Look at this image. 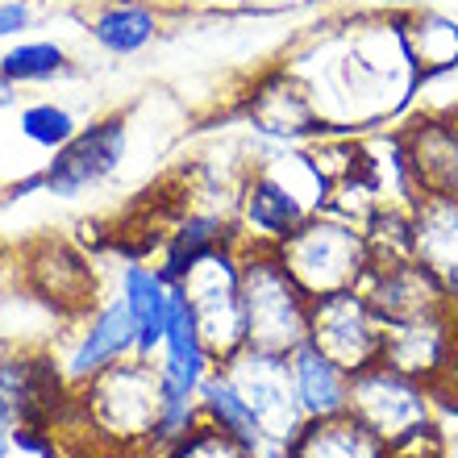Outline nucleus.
Masks as SVG:
<instances>
[{
  "label": "nucleus",
  "mask_w": 458,
  "mask_h": 458,
  "mask_svg": "<svg viewBox=\"0 0 458 458\" xmlns=\"http://www.w3.org/2000/svg\"><path fill=\"white\" fill-rule=\"evenodd\" d=\"M284 67L309 88L329 138L387 130L425 92V75L409 55L400 13L367 17L338 34L313 38Z\"/></svg>",
  "instance_id": "nucleus-1"
},
{
  "label": "nucleus",
  "mask_w": 458,
  "mask_h": 458,
  "mask_svg": "<svg viewBox=\"0 0 458 458\" xmlns=\"http://www.w3.org/2000/svg\"><path fill=\"white\" fill-rule=\"evenodd\" d=\"M446 317H450V329H454V338H458V296H450V304H446Z\"/></svg>",
  "instance_id": "nucleus-37"
},
{
  "label": "nucleus",
  "mask_w": 458,
  "mask_h": 458,
  "mask_svg": "<svg viewBox=\"0 0 458 458\" xmlns=\"http://www.w3.org/2000/svg\"><path fill=\"white\" fill-rule=\"evenodd\" d=\"M13 450L21 454H34V458H55V429H34V425H17L13 429Z\"/></svg>",
  "instance_id": "nucleus-30"
},
{
  "label": "nucleus",
  "mask_w": 458,
  "mask_h": 458,
  "mask_svg": "<svg viewBox=\"0 0 458 458\" xmlns=\"http://www.w3.org/2000/svg\"><path fill=\"white\" fill-rule=\"evenodd\" d=\"M292 458H387V446L350 412L304 421L288 442Z\"/></svg>",
  "instance_id": "nucleus-23"
},
{
  "label": "nucleus",
  "mask_w": 458,
  "mask_h": 458,
  "mask_svg": "<svg viewBox=\"0 0 458 458\" xmlns=\"http://www.w3.org/2000/svg\"><path fill=\"white\" fill-rule=\"evenodd\" d=\"M246 125H250L254 138L276 146H313L321 138H329L326 121L317 117L313 100H309V88L288 67L267 72L250 88V97H246Z\"/></svg>",
  "instance_id": "nucleus-11"
},
{
  "label": "nucleus",
  "mask_w": 458,
  "mask_h": 458,
  "mask_svg": "<svg viewBox=\"0 0 458 458\" xmlns=\"http://www.w3.org/2000/svg\"><path fill=\"white\" fill-rule=\"evenodd\" d=\"M38 13L30 0H0V38L4 42H21L30 30H34Z\"/></svg>",
  "instance_id": "nucleus-28"
},
{
  "label": "nucleus",
  "mask_w": 458,
  "mask_h": 458,
  "mask_svg": "<svg viewBox=\"0 0 458 458\" xmlns=\"http://www.w3.org/2000/svg\"><path fill=\"white\" fill-rule=\"evenodd\" d=\"M242 313H246V346L292 354L309 342V309L313 301L292 279L279 250L271 246H242Z\"/></svg>",
  "instance_id": "nucleus-3"
},
{
  "label": "nucleus",
  "mask_w": 458,
  "mask_h": 458,
  "mask_svg": "<svg viewBox=\"0 0 458 458\" xmlns=\"http://www.w3.org/2000/svg\"><path fill=\"white\" fill-rule=\"evenodd\" d=\"M362 296L371 301L375 313L384 317V326L387 321H409V317L446 313L450 304V292L412 254H371Z\"/></svg>",
  "instance_id": "nucleus-13"
},
{
  "label": "nucleus",
  "mask_w": 458,
  "mask_h": 458,
  "mask_svg": "<svg viewBox=\"0 0 458 458\" xmlns=\"http://www.w3.org/2000/svg\"><path fill=\"white\" fill-rule=\"evenodd\" d=\"M292 279L304 288L309 301L334 296V292L362 288L367 267H371V242L367 225L338 213H313L284 246H276Z\"/></svg>",
  "instance_id": "nucleus-4"
},
{
  "label": "nucleus",
  "mask_w": 458,
  "mask_h": 458,
  "mask_svg": "<svg viewBox=\"0 0 458 458\" xmlns=\"http://www.w3.org/2000/svg\"><path fill=\"white\" fill-rule=\"evenodd\" d=\"M412 259L429 267L437 284L458 296V200L454 196H421L409 217Z\"/></svg>",
  "instance_id": "nucleus-19"
},
{
  "label": "nucleus",
  "mask_w": 458,
  "mask_h": 458,
  "mask_svg": "<svg viewBox=\"0 0 458 458\" xmlns=\"http://www.w3.org/2000/svg\"><path fill=\"white\" fill-rule=\"evenodd\" d=\"M200 421L205 425H217V429H225V434H233L238 442H246V446H263V429H259V421H254L250 404H246V396L238 392V384L225 375V367H213V375L205 379V387H200Z\"/></svg>",
  "instance_id": "nucleus-25"
},
{
  "label": "nucleus",
  "mask_w": 458,
  "mask_h": 458,
  "mask_svg": "<svg viewBox=\"0 0 458 458\" xmlns=\"http://www.w3.org/2000/svg\"><path fill=\"white\" fill-rule=\"evenodd\" d=\"M163 458H259V450L246 446V442H238V437L225 434V429H217V425L200 421L192 434L183 437V442H175Z\"/></svg>",
  "instance_id": "nucleus-27"
},
{
  "label": "nucleus",
  "mask_w": 458,
  "mask_h": 458,
  "mask_svg": "<svg viewBox=\"0 0 458 458\" xmlns=\"http://www.w3.org/2000/svg\"><path fill=\"white\" fill-rule=\"evenodd\" d=\"M259 458H292V450L284 446V442H263V446H259Z\"/></svg>",
  "instance_id": "nucleus-34"
},
{
  "label": "nucleus",
  "mask_w": 458,
  "mask_h": 458,
  "mask_svg": "<svg viewBox=\"0 0 458 458\" xmlns=\"http://www.w3.org/2000/svg\"><path fill=\"white\" fill-rule=\"evenodd\" d=\"M0 429H17V404L0 392Z\"/></svg>",
  "instance_id": "nucleus-33"
},
{
  "label": "nucleus",
  "mask_w": 458,
  "mask_h": 458,
  "mask_svg": "<svg viewBox=\"0 0 458 458\" xmlns=\"http://www.w3.org/2000/svg\"><path fill=\"white\" fill-rule=\"evenodd\" d=\"M434 400H437V421L458 425V350H454V359H450V367L442 371V379L434 384Z\"/></svg>",
  "instance_id": "nucleus-29"
},
{
  "label": "nucleus",
  "mask_w": 458,
  "mask_h": 458,
  "mask_svg": "<svg viewBox=\"0 0 458 458\" xmlns=\"http://www.w3.org/2000/svg\"><path fill=\"white\" fill-rule=\"evenodd\" d=\"M80 409L100 437L121 446H146L158 421V367L150 359H121L80 392Z\"/></svg>",
  "instance_id": "nucleus-5"
},
{
  "label": "nucleus",
  "mask_w": 458,
  "mask_h": 458,
  "mask_svg": "<svg viewBox=\"0 0 458 458\" xmlns=\"http://www.w3.org/2000/svg\"><path fill=\"white\" fill-rule=\"evenodd\" d=\"M158 34H163V21H158V13L146 0H109L88 21V38L113 59L142 55L146 47H155Z\"/></svg>",
  "instance_id": "nucleus-21"
},
{
  "label": "nucleus",
  "mask_w": 458,
  "mask_h": 458,
  "mask_svg": "<svg viewBox=\"0 0 458 458\" xmlns=\"http://www.w3.org/2000/svg\"><path fill=\"white\" fill-rule=\"evenodd\" d=\"M309 342L350 375H359L384 354V317L371 309L362 288L334 292L309 309Z\"/></svg>",
  "instance_id": "nucleus-9"
},
{
  "label": "nucleus",
  "mask_w": 458,
  "mask_h": 458,
  "mask_svg": "<svg viewBox=\"0 0 458 458\" xmlns=\"http://www.w3.org/2000/svg\"><path fill=\"white\" fill-rule=\"evenodd\" d=\"M334 180L326 175L313 146H276L250 133L246 175L233 200V229L242 246H284V242L329 208Z\"/></svg>",
  "instance_id": "nucleus-2"
},
{
  "label": "nucleus",
  "mask_w": 458,
  "mask_h": 458,
  "mask_svg": "<svg viewBox=\"0 0 458 458\" xmlns=\"http://www.w3.org/2000/svg\"><path fill=\"white\" fill-rule=\"evenodd\" d=\"M288 371H292V387L301 400L304 421L317 417H338L350 409V371L338 362L321 354L313 342H304L288 354Z\"/></svg>",
  "instance_id": "nucleus-20"
},
{
  "label": "nucleus",
  "mask_w": 458,
  "mask_h": 458,
  "mask_svg": "<svg viewBox=\"0 0 458 458\" xmlns=\"http://www.w3.org/2000/svg\"><path fill=\"white\" fill-rule=\"evenodd\" d=\"M125 158H130V117L100 113L42 163V192L55 200H84L125 167Z\"/></svg>",
  "instance_id": "nucleus-6"
},
{
  "label": "nucleus",
  "mask_w": 458,
  "mask_h": 458,
  "mask_svg": "<svg viewBox=\"0 0 458 458\" xmlns=\"http://www.w3.org/2000/svg\"><path fill=\"white\" fill-rule=\"evenodd\" d=\"M412 183L421 196L458 200V109H434L400 130Z\"/></svg>",
  "instance_id": "nucleus-15"
},
{
  "label": "nucleus",
  "mask_w": 458,
  "mask_h": 458,
  "mask_svg": "<svg viewBox=\"0 0 458 458\" xmlns=\"http://www.w3.org/2000/svg\"><path fill=\"white\" fill-rule=\"evenodd\" d=\"M21 288L42 301L50 313L59 317H88L92 313V259L75 250L72 242H38L34 250L21 259Z\"/></svg>",
  "instance_id": "nucleus-12"
},
{
  "label": "nucleus",
  "mask_w": 458,
  "mask_h": 458,
  "mask_svg": "<svg viewBox=\"0 0 458 458\" xmlns=\"http://www.w3.org/2000/svg\"><path fill=\"white\" fill-rule=\"evenodd\" d=\"M229 246H242L233 229V208H188L158 242V271L171 284H183L200 259Z\"/></svg>",
  "instance_id": "nucleus-17"
},
{
  "label": "nucleus",
  "mask_w": 458,
  "mask_h": 458,
  "mask_svg": "<svg viewBox=\"0 0 458 458\" xmlns=\"http://www.w3.org/2000/svg\"><path fill=\"white\" fill-rule=\"evenodd\" d=\"M80 130H84L80 117H75L67 105H59V100H30V105H21V113H17V133H21L30 146L47 150V155L63 150Z\"/></svg>",
  "instance_id": "nucleus-26"
},
{
  "label": "nucleus",
  "mask_w": 458,
  "mask_h": 458,
  "mask_svg": "<svg viewBox=\"0 0 458 458\" xmlns=\"http://www.w3.org/2000/svg\"><path fill=\"white\" fill-rule=\"evenodd\" d=\"M400 30H404L409 55L417 72L425 75V84L458 72V17H446L437 9L400 13Z\"/></svg>",
  "instance_id": "nucleus-22"
},
{
  "label": "nucleus",
  "mask_w": 458,
  "mask_h": 458,
  "mask_svg": "<svg viewBox=\"0 0 458 458\" xmlns=\"http://www.w3.org/2000/svg\"><path fill=\"white\" fill-rule=\"evenodd\" d=\"M225 375L238 384V392L250 404L254 421L263 429V442H284L301 434L304 412L292 387V371H288V354H271V350H254L242 346L229 362H221Z\"/></svg>",
  "instance_id": "nucleus-10"
},
{
  "label": "nucleus",
  "mask_w": 458,
  "mask_h": 458,
  "mask_svg": "<svg viewBox=\"0 0 458 458\" xmlns=\"http://www.w3.org/2000/svg\"><path fill=\"white\" fill-rule=\"evenodd\" d=\"M0 72L9 75L17 88H47V84L67 80L75 72V59L63 42L21 38V42H9V47L0 50Z\"/></svg>",
  "instance_id": "nucleus-24"
},
{
  "label": "nucleus",
  "mask_w": 458,
  "mask_h": 458,
  "mask_svg": "<svg viewBox=\"0 0 458 458\" xmlns=\"http://www.w3.org/2000/svg\"><path fill=\"white\" fill-rule=\"evenodd\" d=\"M442 458H458V425L454 429H446V454Z\"/></svg>",
  "instance_id": "nucleus-35"
},
{
  "label": "nucleus",
  "mask_w": 458,
  "mask_h": 458,
  "mask_svg": "<svg viewBox=\"0 0 458 458\" xmlns=\"http://www.w3.org/2000/svg\"><path fill=\"white\" fill-rule=\"evenodd\" d=\"M454 350L458 338L450 329V317L429 313V317H409V321H387L379 362L434 387L442 379V371L450 367V359H454Z\"/></svg>",
  "instance_id": "nucleus-16"
},
{
  "label": "nucleus",
  "mask_w": 458,
  "mask_h": 458,
  "mask_svg": "<svg viewBox=\"0 0 458 458\" xmlns=\"http://www.w3.org/2000/svg\"><path fill=\"white\" fill-rule=\"evenodd\" d=\"M13 450V429H0V458H9Z\"/></svg>",
  "instance_id": "nucleus-38"
},
{
  "label": "nucleus",
  "mask_w": 458,
  "mask_h": 458,
  "mask_svg": "<svg viewBox=\"0 0 458 458\" xmlns=\"http://www.w3.org/2000/svg\"><path fill=\"white\" fill-rule=\"evenodd\" d=\"M9 271H13V259L0 250V292H4V284H9Z\"/></svg>",
  "instance_id": "nucleus-36"
},
{
  "label": "nucleus",
  "mask_w": 458,
  "mask_h": 458,
  "mask_svg": "<svg viewBox=\"0 0 458 458\" xmlns=\"http://www.w3.org/2000/svg\"><path fill=\"white\" fill-rule=\"evenodd\" d=\"M133 346H138V329H133V317L125 309L121 296H109L105 304H97L88 317H80V326L72 329V338L63 346L59 362L63 375L72 379V387L80 392L84 384H92L100 371H109L113 362L133 359Z\"/></svg>",
  "instance_id": "nucleus-14"
},
{
  "label": "nucleus",
  "mask_w": 458,
  "mask_h": 458,
  "mask_svg": "<svg viewBox=\"0 0 458 458\" xmlns=\"http://www.w3.org/2000/svg\"><path fill=\"white\" fill-rule=\"evenodd\" d=\"M238 250L242 246H229L200 259V263L188 271L180 288L192 304V317L200 326V338H205L208 354L221 362H229L246 346V313H242V267H238Z\"/></svg>",
  "instance_id": "nucleus-8"
},
{
  "label": "nucleus",
  "mask_w": 458,
  "mask_h": 458,
  "mask_svg": "<svg viewBox=\"0 0 458 458\" xmlns=\"http://www.w3.org/2000/svg\"><path fill=\"white\" fill-rule=\"evenodd\" d=\"M437 0H379L384 13H417V9H434Z\"/></svg>",
  "instance_id": "nucleus-31"
},
{
  "label": "nucleus",
  "mask_w": 458,
  "mask_h": 458,
  "mask_svg": "<svg viewBox=\"0 0 458 458\" xmlns=\"http://www.w3.org/2000/svg\"><path fill=\"white\" fill-rule=\"evenodd\" d=\"M117 296L125 301L133 317V329H138V346L133 354L138 359H158L163 338H167V321H171V296H175V284H171L158 263H125L117 279Z\"/></svg>",
  "instance_id": "nucleus-18"
},
{
  "label": "nucleus",
  "mask_w": 458,
  "mask_h": 458,
  "mask_svg": "<svg viewBox=\"0 0 458 458\" xmlns=\"http://www.w3.org/2000/svg\"><path fill=\"white\" fill-rule=\"evenodd\" d=\"M17 100H21V88H17V84L9 80V75L0 72V109H13Z\"/></svg>",
  "instance_id": "nucleus-32"
},
{
  "label": "nucleus",
  "mask_w": 458,
  "mask_h": 458,
  "mask_svg": "<svg viewBox=\"0 0 458 458\" xmlns=\"http://www.w3.org/2000/svg\"><path fill=\"white\" fill-rule=\"evenodd\" d=\"M350 417L362 421L384 446H396L404 434L437 421L434 387L412 379V375L375 362L367 371L350 375Z\"/></svg>",
  "instance_id": "nucleus-7"
},
{
  "label": "nucleus",
  "mask_w": 458,
  "mask_h": 458,
  "mask_svg": "<svg viewBox=\"0 0 458 458\" xmlns=\"http://www.w3.org/2000/svg\"><path fill=\"white\" fill-rule=\"evenodd\" d=\"M387 458H412V454H396V450H387Z\"/></svg>",
  "instance_id": "nucleus-39"
}]
</instances>
